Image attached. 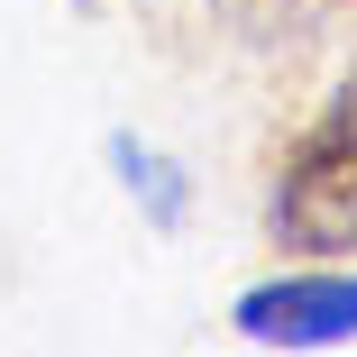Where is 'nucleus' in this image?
Here are the masks:
<instances>
[{
  "label": "nucleus",
  "mask_w": 357,
  "mask_h": 357,
  "mask_svg": "<svg viewBox=\"0 0 357 357\" xmlns=\"http://www.w3.org/2000/svg\"><path fill=\"white\" fill-rule=\"evenodd\" d=\"M257 229L275 257H357V64L284 147Z\"/></svg>",
  "instance_id": "1"
},
{
  "label": "nucleus",
  "mask_w": 357,
  "mask_h": 357,
  "mask_svg": "<svg viewBox=\"0 0 357 357\" xmlns=\"http://www.w3.org/2000/svg\"><path fill=\"white\" fill-rule=\"evenodd\" d=\"M229 330L248 348H284V357H321V348H357V257H303L229 303Z\"/></svg>",
  "instance_id": "2"
},
{
  "label": "nucleus",
  "mask_w": 357,
  "mask_h": 357,
  "mask_svg": "<svg viewBox=\"0 0 357 357\" xmlns=\"http://www.w3.org/2000/svg\"><path fill=\"white\" fill-rule=\"evenodd\" d=\"M101 165H110V183L128 192V211L147 229H192V174H183V156H165L156 137H137V128H110L101 137Z\"/></svg>",
  "instance_id": "3"
},
{
  "label": "nucleus",
  "mask_w": 357,
  "mask_h": 357,
  "mask_svg": "<svg viewBox=\"0 0 357 357\" xmlns=\"http://www.w3.org/2000/svg\"><path fill=\"white\" fill-rule=\"evenodd\" d=\"M339 0H211V19H220L238 46H303Z\"/></svg>",
  "instance_id": "4"
},
{
  "label": "nucleus",
  "mask_w": 357,
  "mask_h": 357,
  "mask_svg": "<svg viewBox=\"0 0 357 357\" xmlns=\"http://www.w3.org/2000/svg\"><path fill=\"white\" fill-rule=\"evenodd\" d=\"M74 10H83V19H92V10H101V0H74Z\"/></svg>",
  "instance_id": "5"
}]
</instances>
